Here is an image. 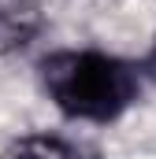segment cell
Here are the masks:
<instances>
[{"label": "cell", "mask_w": 156, "mask_h": 159, "mask_svg": "<svg viewBox=\"0 0 156 159\" xmlns=\"http://www.w3.org/2000/svg\"><path fill=\"white\" fill-rule=\"evenodd\" d=\"M149 74H156V37H153V44H149V52H145V63H141Z\"/></svg>", "instance_id": "cell-3"}, {"label": "cell", "mask_w": 156, "mask_h": 159, "mask_svg": "<svg viewBox=\"0 0 156 159\" xmlns=\"http://www.w3.org/2000/svg\"><path fill=\"white\" fill-rule=\"evenodd\" d=\"M0 159H89L75 141H67L63 133H22L15 141H7V148L0 152Z\"/></svg>", "instance_id": "cell-2"}, {"label": "cell", "mask_w": 156, "mask_h": 159, "mask_svg": "<svg viewBox=\"0 0 156 159\" xmlns=\"http://www.w3.org/2000/svg\"><path fill=\"white\" fill-rule=\"evenodd\" d=\"M34 70L45 100L67 122H119L145 89V67L104 48H52Z\"/></svg>", "instance_id": "cell-1"}]
</instances>
